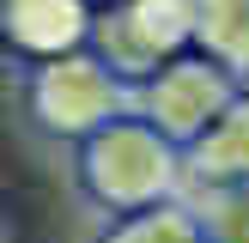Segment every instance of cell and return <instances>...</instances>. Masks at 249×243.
<instances>
[{
    "mask_svg": "<svg viewBox=\"0 0 249 243\" xmlns=\"http://www.w3.org/2000/svg\"><path fill=\"white\" fill-rule=\"evenodd\" d=\"M79 189L116 219L164 207L182 194V152L158 140L140 116H116L79 140Z\"/></svg>",
    "mask_w": 249,
    "mask_h": 243,
    "instance_id": "1",
    "label": "cell"
},
{
    "mask_svg": "<svg viewBox=\"0 0 249 243\" xmlns=\"http://www.w3.org/2000/svg\"><path fill=\"white\" fill-rule=\"evenodd\" d=\"M237 97H243V85L231 79L219 61H207L201 49H195V55L164 61L146 85H134V116H140L158 140H170L177 152H189Z\"/></svg>",
    "mask_w": 249,
    "mask_h": 243,
    "instance_id": "2",
    "label": "cell"
},
{
    "mask_svg": "<svg viewBox=\"0 0 249 243\" xmlns=\"http://www.w3.org/2000/svg\"><path fill=\"white\" fill-rule=\"evenodd\" d=\"M195 43V0H116L91 24V55L122 85H146L164 61L189 55Z\"/></svg>",
    "mask_w": 249,
    "mask_h": 243,
    "instance_id": "3",
    "label": "cell"
},
{
    "mask_svg": "<svg viewBox=\"0 0 249 243\" xmlns=\"http://www.w3.org/2000/svg\"><path fill=\"white\" fill-rule=\"evenodd\" d=\"M31 116L36 128L61 134V140H85L116 116H134V85H122L91 49H79V55L43 61L31 73Z\"/></svg>",
    "mask_w": 249,
    "mask_h": 243,
    "instance_id": "4",
    "label": "cell"
},
{
    "mask_svg": "<svg viewBox=\"0 0 249 243\" xmlns=\"http://www.w3.org/2000/svg\"><path fill=\"white\" fill-rule=\"evenodd\" d=\"M0 36L36 67L91 43V0H0Z\"/></svg>",
    "mask_w": 249,
    "mask_h": 243,
    "instance_id": "5",
    "label": "cell"
},
{
    "mask_svg": "<svg viewBox=\"0 0 249 243\" xmlns=\"http://www.w3.org/2000/svg\"><path fill=\"white\" fill-rule=\"evenodd\" d=\"M243 182H249V91L182 152V189L207 194V189H243Z\"/></svg>",
    "mask_w": 249,
    "mask_h": 243,
    "instance_id": "6",
    "label": "cell"
},
{
    "mask_svg": "<svg viewBox=\"0 0 249 243\" xmlns=\"http://www.w3.org/2000/svg\"><path fill=\"white\" fill-rule=\"evenodd\" d=\"M195 43L207 61H219L243 85L249 79V0H195Z\"/></svg>",
    "mask_w": 249,
    "mask_h": 243,
    "instance_id": "7",
    "label": "cell"
},
{
    "mask_svg": "<svg viewBox=\"0 0 249 243\" xmlns=\"http://www.w3.org/2000/svg\"><path fill=\"white\" fill-rule=\"evenodd\" d=\"M104 243H201V225H195L189 201H164V207H146V213L116 219Z\"/></svg>",
    "mask_w": 249,
    "mask_h": 243,
    "instance_id": "8",
    "label": "cell"
},
{
    "mask_svg": "<svg viewBox=\"0 0 249 243\" xmlns=\"http://www.w3.org/2000/svg\"><path fill=\"white\" fill-rule=\"evenodd\" d=\"M201 243H249V182L243 189H207L201 201H189Z\"/></svg>",
    "mask_w": 249,
    "mask_h": 243,
    "instance_id": "9",
    "label": "cell"
},
{
    "mask_svg": "<svg viewBox=\"0 0 249 243\" xmlns=\"http://www.w3.org/2000/svg\"><path fill=\"white\" fill-rule=\"evenodd\" d=\"M0 243H6V231H0Z\"/></svg>",
    "mask_w": 249,
    "mask_h": 243,
    "instance_id": "10",
    "label": "cell"
},
{
    "mask_svg": "<svg viewBox=\"0 0 249 243\" xmlns=\"http://www.w3.org/2000/svg\"><path fill=\"white\" fill-rule=\"evenodd\" d=\"M109 6H116V0H109Z\"/></svg>",
    "mask_w": 249,
    "mask_h": 243,
    "instance_id": "11",
    "label": "cell"
}]
</instances>
